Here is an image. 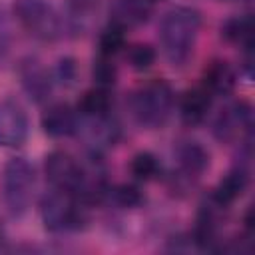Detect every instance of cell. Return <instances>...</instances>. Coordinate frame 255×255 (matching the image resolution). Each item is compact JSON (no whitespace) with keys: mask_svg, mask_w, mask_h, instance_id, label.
<instances>
[{"mask_svg":"<svg viewBox=\"0 0 255 255\" xmlns=\"http://www.w3.org/2000/svg\"><path fill=\"white\" fill-rule=\"evenodd\" d=\"M201 30V12L193 6L169 8L157 26V40L163 58L171 68H183L193 56Z\"/></svg>","mask_w":255,"mask_h":255,"instance_id":"1","label":"cell"},{"mask_svg":"<svg viewBox=\"0 0 255 255\" xmlns=\"http://www.w3.org/2000/svg\"><path fill=\"white\" fill-rule=\"evenodd\" d=\"M175 104L173 88L165 80H149L137 86L129 98L128 108L133 122L143 129H159L167 124Z\"/></svg>","mask_w":255,"mask_h":255,"instance_id":"2","label":"cell"},{"mask_svg":"<svg viewBox=\"0 0 255 255\" xmlns=\"http://www.w3.org/2000/svg\"><path fill=\"white\" fill-rule=\"evenodd\" d=\"M36 187V171L34 165L22 157H10L0 171V195L6 213L12 219H20L32 205Z\"/></svg>","mask_w":255,"mask_h":255,"instance_id":"3","label":"cell"},{"mask_svg":"<svg viewBox=\"0 0 255 255\" xmlns=\"http://www.w3.org/2000/svg\"><path fill=\"white\" fill-rule=\"evenodd\" d=\"M40 219L50 233H72L90 221V205L66 191L50 187L40 197Z\"/></svg>","mask_w":255,"mask_h":255,"instance_id":"4","label":"cell"},{"mask_svg":"<svg viewBox=\"0 0 255 255\" xmlns=\"http://www.w3.org/2000/svg\"><path fill=\"white\" fill-rule=\"evenodd\" d=\"M16 22L40 42H56L66 34L64 16L50 0H12Z\"/></svg>","mask_w":255,"mask_h":255,"instance_id":"5","label":"cell"},{"mask_svg":"<svg viewBox=\"0 0 255 255\" xmlns=\"http://www.w3.org/2000/svg\"><path fill=\"white\" fill-rule=\"evenodd\" d=\"M211 133L219 143L225 145H245L253 137V108L245 100H233L225 104L213 124Z\"/></svg>","mask_w":255,"mask_h":255,"instance_id":"6","label":"cell"},{"mask_svg":"<svg viewBox=\"0 0 255 255\" xmlns=\"http://www.w3.org/2000/svg\"><path fill=\"white\" fill-rule=\"evenodd\" d=\"M175 167L169 175V185L175 191H187L209 169L211 155L207 147L195 139H181L173 149Z\"/></svg>","mask_w":255,"mask_h":255,"instance_id":"7","label":"cell"},{"mask_svg":"<svg viewBox=\"0 0 255 255\" xmlns=\"http://www.w3.org/2000/svg\"><path fill=\"white\" fill-rule=\"evenodd\" d=\"M249 155H251V143L239 145V155H237L235 163L227 169V173L211 189L209 199L217 207L229 209L247 189V185H249Z\"/></svg>","mask_w":255,"mask_h":255,"instance_id":"8","label":"cell"},{"mask_svg":"<svg viewBox=\"0 0 255 255\" xmlns=\"http://www.w3.org/2000/svg\"><path fill=\"white\" fill-rule=\"evenodd\" d=\"M76 135H80V139L84 141V145L92 157H100L106 149L114 147L120 141L122 128L112 114L94 116V118L78 116Z\"/></svg>","mask_w":255,"mask_h":255,"instance_id":"9","label":"cell"},{"mask_svg":"<svg viewBox=\"0 0 255 255\" xmlns=\"http://www.w3.org/2000/svg\"><path fill=\"white\" fill-rule=\"evenodd\" d=\"M16 74L20 80V86L30 102L44 104L50 100L54 90V76L52 70L34 54H26L16 64Z\"/></svg>","mask_w":255,"mask_h":255,"instance_id":"10","label":"cell"},{"mask_svg":"<svg viewBox=\"0 0 255 255\" xmlns=\"http://www.w3.org/2000/svg\"><path fill=\"white\" fill-rule=\"evenodd\" d=\"M30 133V120L24 106L12 98H0V147H20Z\"/></svg>","mask_w":255,"mask_h":255,"instance_id":"11","label":"cell"},{"mask_svg":"<svg viewBox=\"0 0 255 255\" xmlns=\"http://www.w3.org/2000/svg\"><path fill=\"white\" fill-rule=\"evenodd\" d=\"M225 209L217 207L209 197L199 205L195 215V225L191 231V243L199 251H219V227H221V213Z\"/></svg>","mask_w":255,"mask_h":255,"instance_id":"12","label":"cell"},{"mask_svg":"<svg viewBox=\"0 0 255 255\" xmlns=\"http://www.w3.org/2000/svg\"><path fill=\"white\" fill-rule=\"evenodd\" d=\"M40 128L48 137L60 139L76 135L78 129V112L66 102L50 104L40 116Z\"/></svg>","mask_w":255,"mask_h":255,"instance_id":"13","label":"cell"},{"mask_svg":"<svg viewBox=\"0 0 255 255\" xmlns=\"http://www.w3.org/2000/svg\"><path fill=\"white\" fill-rule=\"evenodd\" d=\"M153 2L149 0H112L108 24L122 28L124 32L143 26L151 16Z\"/></svg>","mask_w":255,"mask_h":255,"instance_id":"14","label":"cell"},{"mask_svg":"<svg viewBox=\"0 0 255 255\" xmlns=\"http://www.w3.org/2000/svg\"><path fill=\"white\" fill-rule=\"evenodd\" d=\"M213 96L199 84L195 88H189L179 98V118L185 126L195 128L203 124L211 112Z\"/></svg>","mask_w":255,"mask_h":255,"instance_id":"15","label":"cell"},{"mask_svg":"<svg viewBox=\"0 0 255 255\" xmlns=\"http://www.w3.org/2000/svg\"><path fill=\"white\" fill-rule=\"evenodd\" d=\"M237 74L233 66L221 58L211 60L201 74V86L215 98V96H229L235 90Z\"/></svg>","mask_w":255,"mask_h":255,"instance_id":"16","label":"cell"},{"mask_svg":"<svg viewBox=\"0 0 255 255\" xmlns=\"http://www.w3.org/2000/svg\"><path fill=\"white\" fill-rule=\"evenodd\" d=\"M219 34L227 44L243 50L245 54H251V48H253V18L249 14L231 16V18L223 20L221 26H219Z\"/></svg>","mask_w":255,"mask_h":255,"instance_id":"17","label":"cell"},{"mask_svg":"<svg viewBox=\"0 0 255 255\" xmlns=\"http://www.w3.org/2000/svg\"><path fill=\"white\" fill-rule=\"evenodd\" d=\"M64 26L68 32L82 34L90 28L100 10V0H64Z\"/></svg>","mask_w":255,"mask_h":255,"instance_id":"18","label":"cell"},{"mask_svg":"<svg viewBox=\"0 0 255 255\" xmlns=\"http://www.w3.org/2000/svg\"><path fill=\"white\" fill-rule=\"evenodd\" d=\"M114 108V96L110 88H100V86H92L90 90H86L78 104H76V112L78 116L84 118H94V116H108L112 114Z\"/></svg>","mask_w":255,"mask_h":255,"instance_id":"19","label":"cell"},{"mask_svg":"<svg viewBox=\"0 0 255 255\" xmlns=\"http://www.w3.org/2000/svg\"><path fill=\"white\" fill-rule=\"evenodd\" d=\"M104 201H110L114 207L120 209H135L141 207L145 197L139 185L135 183H118V185H108Z\"/></svg>","mask_w":255,"mask_h":255,"instance_id":"20","label":"cell"},{"mask_svg":"<svg viewBox=\"0 0 255 255\" xmlns=\"http://www.w3.org/2000/svg\"><path fill=\"white\" fill-rule=\"evenodd\" d=\"M129 173L135 181H153L161 175V161L153 151H137L129 159Z\"/></svg>","mask_w":255,"mask_h":255,"instance_id":"21","label":"cell"},{"mask_svg":"<svg viewBox=\"0 0 255 255\" xmlns=\"http://www.w3.org/2000/svg\"><path fill=\"white\" fill-rule=\"evenodd\" d=\"M126 34L128 32H124L122 28L108 24L98 36V54L116 58L120 52L126 50Z\"/></svg>","mask_w":255,"mask_h":255,"instance_id":"22","label":"cell"},{"mask_svg":"<svg viewBox=\"0 0 255 255\" xmlns=\"http://www.w3.org/2000/svg\"><path fill=\"white\" fill-rule=\"evenodd\" d=\"M92 80H94V86L112 90L118 82V66H116L114 58L98 54L92 62Z\"/></svg>","mask_w":255,"mask_h":255,"instance_id":"23","label":"cell"},{"mask_svg":"<svg viewBox=\"0 0 255 255\" xmlns=\"http://www.w3.org/2000/svg\"><path fill=\"white\" fill-rule=\"evenodd\" d=\"M155 58H157V52L149 44H131V46H126V60H128L129 68L135 70V72L149 70L155 64Z\"/></svg>","mask_w":255,"mask_h":255,"instance_id":"24","label":"cell"},{"mask_svg":"<svg viewBox=\"0 0 255 255\" xmlns=\"http://www.w3.org/2000/svg\"><path fill=\"white\" fill-rule=\"evenodd\" d=\"M52 76H54V82L62 84V86H72L78 78V66H76V60L72 56H64L56 62L54 70H52Z\"/></svg>","mask_w":255,"mask_h":255,"instance_id":"25","label":"cell"},{"mask_svg":"<svg viewBox=\"0 0 255 255\" xmlns=\"http://www.w3.org/2000/svg\"><path fill=\"white\" fill-rule=\"evenodd\" d=\"M10 44H12V30H10V20L4 8H0V66L6 62L10 54Z\"/></svg>","mask_w":255,"mask_h":255,"instance_id":"26","label":"cell"},{"mask_svg":"<svg viewBox=\"0 0 255 255\" xmlns=\"http://www.w3.org/2000/svg\"><path fill=\"white\" fill-rule=\"evenodd\" d=\"M4 229H2V221H0V249H2V243H4Z\"/></svg>","mask_w":255,"mask_h":255,"instance_id":"27","label":"cell"},{"mask_svg":"<svg viewBox=\"0 0 255 255\" xmlns=\"http://www.w3.org/2000/svg\"><path fill=\"white\" fill-rule=\"evenodd\" d=\"M219 2H247V0H219Z\"/></svg>","mask_w":255,"mask_h":255,"instance_id":"28","label":"cell"},{"mask_svg":"<svg viewBox=\"0 0 255 255\" xmlns=\"http://www.w3.org/2000/svg\"><path fill=\"white\" fill-rule=\"evenodd\" d=\"M149 2H159V0H149Z\"/></svg>","mask_w":255,"mask_h":255,"instance_id":"29","label":"cell"}]
</instances>
